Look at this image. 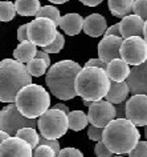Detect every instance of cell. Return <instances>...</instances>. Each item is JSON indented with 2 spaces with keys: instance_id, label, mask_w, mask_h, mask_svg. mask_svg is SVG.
<instances>
[{
  "instance_id": "e0dca14e",
  "label": "cell",
  "mask_w": 147,
  "mask_h": 157,
  "mask_svg": "<svg viewBox=\"0 0 147 157\" xmlns=\"http://www.w3.org/2000/svg\"><path fill=\"white\" fill-rule=\"evenodd\" d=\"M131 68L129 64L122 60V59H115V60L110 61L106 68V75L111 81H117V83H122L126 81L130 75Z\"/></svg>"
},
{
  "instance_id": "d6986e66",
  "label": "cell",
  "mask_w": 147,
  "mask_h": 157,
  "mask_svg": "<svg viewBox=\"0 0 147 157\" xmlns=\"http://www.w3.org/2000/svg\"><path fill=\"white\" fill-rule=\"evenodd\" d=\"M130 93V88L127 85L126 81H122V83H117V81H111L110 83V88L109 92L105 97V100H107L111 104H122L125 103L127 96Z\"/></svg>"
},
{
  "instance_id": "f6af8a7d",
  "label": "cell",
  "mask_w": 147,
  "mask_h": 157,
  "mask_svg": "<svg viewBox=\"0 0 147 157\" xmlns=\"http://www.w3.org/2000/svg\"><path fill=\"white\" fill-rule=\"evenodd\" d=\"M51 3H55V4H63V3H66L69 0H49Z\"/></svg>"
},
{
  "instance_id": "4fadbf2b",
  "label": "cell",
  "mask_w": 147,
  "mask_h": 157,
  "mask_svg": "<svg viewBox=\"0 0 147 157\" xmlns=\"http://www.w3.org/2000/svg\"><path fill=\"white\" fill-rule=\"evenodd\" d=\"M123 39L121 36H105L98 44V59L109 64L115 59H121V47Z\"/></svg>"
},
{
  "instance_id": "f35d334b",
  "label": "cell",
  "mask_w": 147,
  "mask_h": 157,
  "mask_svg": "<svg viewBox=\"0 0 147 157\" xmlns=\"http://www.w3.org/2000/svg\"><path fill=\"white\" fill-rule=\"evenodd\" d=\"M117 111V119H125L126 117V103L118 104V107H115Z\"/></svg>"
},
{
  "instance_id": "7dc6e473",
  "label": "cell",
  "mask_w": 147,
  "mask_h": 157,
  "mask_svg": "<svg viewBox=\"0 0 147 157\" xmlns=\"http://www.w3.org/2000/svg\"><path fill=\"white\" fill-rule=\"evenodd\" d=\"M113 157H123L122 155H115V156H113Z\"/></svg>"
},
{
  "instance_id": "6da1fadb",
  "label": "cell",
  "mask_w": 147,
  "mask_h": 157,
  "mask_svg": "<svg viewBox=\"0 0 147 157\" xmlns=\"http://www.w3.org/2000/svg\"><path fill=\"white\" fill-rule=\"evenodd\" d=\"M82 67L72 60H63L53 64L45 76V83L52 95L60 100L74 99L77 96L74 83Z\"/></svg>"
},
{
  "instance_id": "e575fe53",
  "label": "cell",
  "mask_w": 147,
  "mask_h": 157,
  "mask_svg": "<svg viewBox=\"0 0 147 157\" xmlns=\"http://www.w3.org/2000/svg\"><path fill=\"white\" fill-rule=\"evenodd\" d=\"M38 144H44V145H48V147H51L53 151L57 153V156H59V153L61 151L59 140H51V139H44V137H40V141H38Z\"/></svg>"
},
{
  "instance_id": "d4e9b609",
  "label": "cell",
  "mask_w": 147,
  "mask_h": 157,
  "mask_svg": "<svg viewBox=\"0 0 147 157\" xmlns=\"http://www.w3.org/2000/svg\"><path fill=\"white\" fill-rule=\"evenodd\" d=\"M25 65H27L28 72L30 73V76H33V77H40L41 75H44L46 72V69H48V67H49L44 60L37 59V57H34L33 60L27 63Z\"/></svg>"
},
{
  "instance_id": "b9f144b4",
  "label": "cell",
  "mask_w": 147,
  "mask_h": 157,
  "mask_svg": "<svg viewBox=\"0 0 147 157\" xmlns=\"http://www.w3.org/2000/svg\"><path fill=\"white\" fill-rule=\"evenodd\" d=\"M53 108H55V109H59V111H63L64 113H66V115H69V112H70V111H69V108L66 107V105H65V104H63V103H59V104H56L55 105V107H53Z\"/></svg>"
},
{
  "instance_id": "74e56055",
  "label": "cell",
  "mask_w": 147,
  "mask_h": 157,
  "mask_svg": "<svg viewBox=\"0 0 147 157\" xmlns=\"http://www.w3.org/2000/svg\"><path fill=\"white\" fill-rule=\"evenodd\" d=\"M105 36H121V23H117V24L109 27L105 32Z\"/></svg>"
},
{
  "instance_id": "1f68e13d",
  "label": "cell",
  "mask_w": 147,
  "mask_h": 157,
  "mask_svg": "<svg viewBox=\"0 0 147 157\" xmlns=\"http://www.w3.org/2000/svg\"><path fill=\"white\" fill-rule=\"evenodd\" d=\"M88 136L90 140L95 141V143H99V141H102L103 128H98V127H94V125H90L88 129Z\"/></svg>"
},
{
  "instance_id": "277c9868",
  "label": "cell",
  "mask_w": 147,
  "mask_h": 157,
  "mask_svg": "<svg viewBox=\"0 0 147 157\" xmlns=\"http://www.w3.org/2000/svg\"><path fill=\"white\" fill-rule=\"evenodd\" d=\"M111 80L107 77L106 71L95 67H84L77 75L74 88L77 96L85 101H99L106 97Z\"/></svg>"
},
{
  "instance_id": "83f0119b",
  "label": "cell",
  "mask_w": 147,
  "mask_h": 157,
  "mask_svg": "<svg viewBox=\"0 0 147 157\" xmlns=\"http://www.w3.org/2000/svg\"><path fill=\"white\" fill-rule=\"evenodd\" d=\"M64 44H65V39L63 36V33L61 32H57V36L56 39L53 40L49 45H46L42 48V51L46 53H57V52H60L61 49L64 48Z\"/></svg>"
},
{
  "instance_id": "8d00e7d4",
  "label": "cell",
  "mask_w": 147,
  "mask_h": 157,
  "mask_svg": "<svg viewBox=\"0 0 147 157\" xmlns=\"http://www.w3.org/2000/svg\"><path fill=\"white\" fill-rule=\"evenodd\" d=\"M17 40L19 41H25L28 40V24H23L17 29Z\"/></svg>"
},
{
  "instance_id": "ffe728a7",
  "label": "cell",
  "mask_w": 147,
  "mask_h": 157,
  "mask_svg": "<svg viewBox=\"0 0 147 157\" xmlns=\"http://www.w3.org/2000/svg\"><path fill=\"white\" fill-rule=\"evenodd\" d=\"M37 45H34L33 43H30L29 40L21 41L20 44L17 45V48L13 51V57L15 60L23 63V64H27L30 60H33L36 57L37 53Z\"/></svg>"
},
{
  "instance_id": "7402d4cb",
  "label": "cell",
  "mask_w": 147,
  "mask_h": 157,
  "mask_svg": "<svg viewBox=\"0 0 147 157\" xmlns=\"http://www.w3.org/2000/svg\"><path fill=\"white\" fill-rule=\"evenodd\" d=\"M16 13L21 16H36L40 7V0H16L15 2Z\"/></svg>"
},
{
  "instance_id": "f1b7e54d",
  "label": "cell",
  "mask_w": 147,
  "mask_h": 157,
  "mask_svg": "<svg viewBox=\"0 0 147 157\" xmlns=\"http://www.w3.org/2000/svg\"><path fill=\"white\" fill-rule=\"evenodd\" d=\"M32 157H57V153L53 151L51 147L44 144H38L36 148L33 149Z\"/></svg>"
},
{
  "instance_id": "7bdbcfd3",
  "label": "cell",
  "mask_w": 147,
  "mask_h": 157,
  "mask_svg": "<svg viewBox=\"0 0 147 157\" xmlns=\"http://www.w3.org/2000/svg\"><path fill=\"white\" fill-rule=\"evenodd\" d=\"M8 137H11V136L8 135V133H5V132L0 131V144H2V143H3V141H4V140H7V139H8Z\"/></svg>"
},
{
  "instance_id": "9c48e42d",
  "label": "cell",
  "mask_w": 147,
  "mask_h": 157,
  "mask_svg": "<svg viewBox=\"0 0 147 157\" xmlns=\"http://www.w3.org/2000/svg\"><path fill=\"white\" fill-rule=\"evenodd\" d=\"M121 59L129 65H141L147 61V41L141 36L123 39Z\"/></svg>"
},
{
  "instance_id": "52a82bcc",
  "label": "cell",
  "mask_w": 147,
  "mask_h": 157,
  "mask_svg": "<svg viewBox=\"0 0 147 157\" xmlns=\"http://www.w3.org/2000/svg\"><path fill=\"white\" fill-rule=\"evenodd\" d=\"M37 120L28 119L23 116L17 109L16 104H8L0 111V131L15 137L16 133L23 128H36Z\"/></svg>"
},
{
  "instance_id": "bcb514c9",
  "label": "cell",
  "mask_w": 147,
  "mask_h": 157,
  "mask_svg": "<svg viewBox=\"0 0 147 157\" xmlns=\"http://www.w3.org/2000/svg\"><path fill=\"white\" fill-rule=\"evenodd\" d=\"M145 136H146V139H147V127H146V129H145Z\"/></svg>"
},
{
  "instance_id": "cb8c5ba5",
  "label": "cell",
  "mask_w": 147,
  "mask_h": 157,
  "mask_svg": "<svg viewBox=\"0 0 147 157\" xmlns=\"http://www.w3.org/2000/svg\"><path fill=\"white\" fill-rule=\"evenodd\" d=\"M16 137L28 143L32 147V149L36 148L38 145V141H40V136H38V133L34 128H23L16 133Z\"/></svg>"
},
{
  "instance_id": "9a60e30c",
  "label": "cell",
  "mask_w": 147,
  "mask_h": 157,
  "mask_svg": "<svg viewBox=\"0 0 147 157\" xmlns=\"http://www.w3.org/2000/svg\"><path fill=\"white\" fill-rule=\"evenodd\" d=\"M143 28H145V20L137 15H129L125 16L121 21V36L122 39H129L134 36L143 37Z\"/></svg>"
},
{
  "instance_id": "4316f807",
  "label": "cell",
  "mask_w": 147,
  "mask_h": 157,
  "mask_svg": "<svg viewBox=\"0 0 147 157\" xmlns=\"http://www.w3.org/2000/svg\"><path fill=\"white\" fill-rule=\"evenodd\" d=\"M16 15L15 4L11 2H0V21H11Z\"/></svg>"
},
{
  "instance_id": "4dcf8cb0",
  "label": "cell",
  "mask_w": 147,
  "mask_h": 157,
  "mask_svg": "<svg viewBox=\"0 0 147 157\" xmlns=\"http://www.w3.org/2000/svg\"><path fill=\"white\" fill-rule=\"evenodd\" d=\"M129 157H147V141H139L129 153Z\"/></svg>"
},
{
  "instance_id": "ba28073f",
  "label": "cell",
  "mask_w": 147,
  "mask_h": 157,
  "mask_svg": "<svg viewBox=\"0 0 147 157\" xmlns=\"http://www.w3.org/2000/svg\"><path fill=\"white\" fill-rule=\"evenodd\" d=\"M57 36V25L49 19L36 17L28 23V40L37 47L49 45Z\"/></svg>"
},
{
  "instance_id": "8fae6325",
  "label": "cell",
  "mask_w": 147,
  "mask_h": 157,
  "mask_svg": "<svg viewBox=\"0 0 147 157\" xmlns=\"http://www.w3.org/2000/svg\"><path fill=\"white\" fill-rule=\"evenodd\" d=\"M126 119L137 127H147V95H133L126 101Z\"/></svg>"
},
{
  "instance_id": "30bf717a",
  "label": "cell",
  "mask_w": 147,
  "mask_h": 157,
  "mask_svg": "<svg viewBox=\"0 0 147 157\" xmlns=\"http://www.w3.org/2000/svg\"><path fill=\"white\" fill-rule=\"evenodd\" d=\"M115 117H117V111H115L114 104L109 103L107 100L93 101L89 107L88 120L94 127L105 128Z\"/></svg>"
},
{
  "instance_id": "f546056e",
  "label": "cell",
  "mask_w": 147,
  "mask_h": 157,
  "mask_svg": "<svg viewBox=\"0 0 147 157\" xmlns=\"http://www.w3.org/2000/svg\"><path fill=\"white\" fill-rule=\"evenodd\" d=\"M134 15L142 17L143 20H147V0H135L133 6Z\"/></svg>"
},
{
  "instance_id": "d590c367",
  "label": "cell",
  "mask_w": 147,
  "mask_h": 157,
  "mask_svg": "<svg viewBox=\"0 0 147 157\" xmlns=\"http://www.w3.org/2000/svg\"><path fill=\"white\" fill-rule=\"evenodd\" d=\"M85 67H95V68H101L103 71H106L107 64H106L105 61H102L101 59H90L89 61H86Z\"/></svg>"
},
{
  "instance_id": "ee69618b",
  "label": "cell",
  "mask_w": 147,
  "mask_h": 157,
  "mask_svg": "<svg viewBox=\"0 0 147 157\" xmlns=\"http://www.w3.org/2000/svg\"><path fill=\"white\" fill-rule=\"evenodd\" d=\"M143 39L147 41V20L145 21V28H143Z\"/></svg>"
},
{
  "instance_id": "60d3db41",
  "label": "cell",
  "mask_w": 147,
  "mask_h": 157,
  "mask_svg": "<svg viewBox=\"0 0 147 157\" xmlns=\"http://www.w3.org/2000/svg\"><path fill=\"white\" fill-rule=\"evenodd\" d=\"M82 4L88 6V7H95L98 4H101V3L103 2V0H80Z\"/></svg>"
},
{
  "instance_id": "ac0fdd59",
  "label": "cell",
  "mask_w": 147,
  "mask_h": 157,
  "mask_svg": "<svg viewBox=\"0 0 147 157\" xmlns=\"http://www.w3.org/2000/svg\"><path fill=\"white\" fill-rule=\"evenodd\" d=\"M60 28L69 36H76L84 29V19L78 13H66L61 17Z\"/></svg>"
},
{
  "instance_id": "44dd1931",
  "label": "cell",
  "mask_w": 147,
  "mask_h": 157,
  "mask_svg": "<svg viewBox=\"0 0 147 157\" xmlns=\"http://www.w3.org/2000/svg\"><path fill=\"white\" fill-rule=\"evenodd\" d=\"M135 0H109V10L115 17H125L133 12Z\"/></svg>"
},
{
  "instance_id": "5b68a950",
  "label": "cell",
  "mask_w": 147,
  "mask_h": 157,
  "mask_svg": "<svg viewBox=\"0 0 147 157\" xmlns=\"http://www.w3.org/2000/svg\"><path fill=\"white\" fill-rule=\"evenodd\" d=\"M15 104L23 116L37 119L51 107V96L41 85L29 84L17 93Z\"/></svg>"
},
{
  "instance_id": "3957f363",
  "label": "cell",
  "mask_w": 147,
  "mask_h": 157,
  "mask_svg": "<svg viewBox=\"0 0 147 157\" xmlns=\"http://www.w3.org/2000/svg\"><path fill=\"white\" fill-rule=\"evenodd\" d=\"M141 133L129 119H114L103 128L102 141L114 155L130 153L139 143Z\"/></svg>"
},
{
  "instance_id": "d6a6232c",
  "label": "cell",
  "mask_w": 147,
  "mask_h": 157,
  "mask_svg": "<svg viewBox=\"0 0 147 157\" xmlns=\"http://www.w3.org/2000/svg\"><path fill=\"white\" fill-rule=\"evenodd\" d=\"M94 152H95L97 157H113V155H114V153L111 152L105 144H103V141L97 143L95 148H94Z\"/></svg>"
},
{
  "instance_id": "ab89813d",
  "label": "cell",
  "mask_w": 147,
  "mask_h": 157,
  "mask_svg": "<svg viewBox=\"0 0 147 157\" xmlns=\"http://www.w3.org/2000/svg\"><path fill=\"white\" fill-rule=\"evenodd\" d=\"M36 57H37V59H41V60H44V61H45L48 65L51 64V57H49V53L44 52V51H37Z\"/></svg>"
},
{
  "instance_id": "484cf974",
  "label": "cell",
  "mask_w": 147,
  "mask_h": 157,
  "mask_svg": "<svg viewBox=\"0 0 147 157\" xmlns=\"http://www.w3.org/2000/svg\"><path fill=\"white\" fill-rule=\"evenodd\" d=\"M36 17H45V19H49L55 23L56 25H60V21H61V15H60V11L53 6H44L38 10V12L36 15Z\"/></svg>"
},
{
  "instance_id": "2e32d148",
  "label": "cell",
  "mask_w": 147,
  "mask_h": 157,
  "mask_svg": "<svg viewBox=\"0 0 147 157\" xmlns=\"http://www.w3.org/2000/svg\"><path fill=\"white\" fill-rule=\"evenodd\" d=\"M107 29V21L106 19L99 13H93L84 20V32L88 36L91 37H99L105 35Z\"/></svg>"
},
{
  "instance_id": "7a4b0ae2",
  "label": "cell",
  "mask_w": 147,
  "mask_h": 157,
  "mask_svg": "<svg viewBox=\"0 0 147 157\" xmlns=\"http://www.w3.org/2000/svg\"><path fill=\"white\" fill-rule=\"evenodd\" d=\"M32 84V76L27 65L17 60L4 59L0 61V101L12 104L17 93L25 85Z\"/></svg>"
},
{
  "instance_id": "603a6c76",
  "label": "cell",
  "mask_w": 147,
  "mask_h": 157,
  "mask_svg": "<svg viewBox=\"0 0 147 157\" xmlns=\"http://www.w3.org/2000/svg\"><path fill=\"white\" fill-rule=\"evenodd\" d=\"M88 123H89L88 115H85L82 111H73V112H69V115H68L69 129L78 132V131H81V129H84L85 127H86Z\"/></svg>"
},
{
  "instance_id": "7c38bea8",
  "label": "cell",
  "mask_w": 147,
  "mask_h": 157,
  "mask_svg": "<svg viewBox=\"0 0 147 157\" xmlns=\"http://www.w3.org/2000/svg\"><path fill=\"white\" fill-rule=\"evenodd\" d=\"M33 149L19 137H8L0 144V157H32Z\"/></svg>"
},
{
  "instance_id": "836d02e7",
  "label": "cell",
  "mask_w": 147,
  "mask_h": 157,
  "mask_svg": "<svg viewBox=\"0 0 147 157\" xmlns=\"http://www.w3.org/2000/svg\"><path fill=\"white\" fill-rule=\"evenodd\" d=\"M57 157H84V155L77 148H64L60 151Z\"/></svg>"
},
{
  "instance_id": "5bb4252c",
  "label": "cell",
  "mask_w": 147,
  "mask_h": 157,
  "mask_svg": "<svg viewBox=\"0 0 147 157\" xmlns=\"http://www.w3.org/2000/svg\"><path fill=\"white\" fill-rule=\"evenodd\" d=\"M126 83L131 95H147V61L131 68Z\"/></svg>"
},
{
  "instance_id": "8992f818",
  "label": "cell",
  "mask_w": 147,
  "mask_h": 157,
  "mask_svg": "<svg viewBox=\"0 0 147 157\" xmlns=\"http://www.w3.org/2000/svg\"><path fill=\"white\" fill-rule=\"evenodd\" d=\"M37 128L41 137L57 140L60 137H63L69 129L68 115L63 111L51 108L38 117Z\"/></svg>"
}]
</instances>
